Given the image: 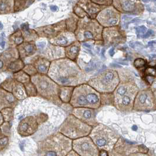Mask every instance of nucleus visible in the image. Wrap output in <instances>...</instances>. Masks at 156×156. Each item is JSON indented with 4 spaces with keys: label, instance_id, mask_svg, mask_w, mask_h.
I'll return each instance as SVG.
<instances>
[{
    "label": "nucleus",
    "instance_id": "1",
    "mask_svg": "<svg viewBox=\"0 0 156 156\" xmlns=\"http://www.w3.org/2000/svg\"><path fill=\"white\" fill-rule=\"evenodd\" d=\"M47 75L59 86L76 87L87 83V75L76 62L66 58L51 62Z\"/></svg>",
    "mask_w": 156,
    "mask_h": 156
},
{
    "label": "nucleus",
    "instance_id": "2",
    "mask_svg": "<svg viewBox=\"0 0 156 156\" xmlns=\"http://www.w3.org/2000/svg\"><path fill=\"white\" fill-rule=\"evenodd\" d=\"M69 105L73 108L97 109L101 108V94L87 83L75 87Z\"/></svg>",
    "mask_w": 156,
    "mask_h": 156
},
{
    "label": "nucleus",
    "instance_id": "3",
    "mask_svg": "<svg viewBox=\"0 0 156 156\" xmlns=\"http://www.w3.org/2000/svg\"><path fill=\"white\" fill-rule=\"evenodd\" d=\"M72 148V141L59 132L48 137L39 144L42 156H65Z\"/></svg>",
    "mask_w": 156,
    "mask_h": 156
},
{
    "label": "nucleus",
    "instance_id": "4",
    "mask_svg": "<svg viewBox=\"0 0 156 156\" xmlns=\"http://www.w3.org/2000/svg\"><path fill=\"white\" fill-rule=\"evenodd\" d=\"M31 82L37 89V96L57 105L62 104L59 98L60 86L47 75L37 73L31 77Z\"/></svg>",
    "mask_w": 156,
    "mask_h": 156
},
{
    "label": "nucleus",
    "instance_id": "5",
    "mask_svg": "<svg viewBox=\"0 0 156 156\" xmlns=\"http://www.w3.org/2000/svg\"><path fill=\"white\" fill-rule=\"evenodd\" d=\"M103 28L96 20L86 16L79 19L77 28L74 34L76 41L80 43L89 41L103 42Z\"/></svg>",
    "mask_w": 156,
    "mask_h": 156
},
{
    "label": "nucleus",
    "instance_id": "6",
    "mask_svg": "<svg viewBox=\"0 0 156 156\" xmlns=\"http://www.w3.org/2000/svg\"><path fill=\"white\" fill-rule=\"evenodd\" d=\"M120 82L116 70L107 69L87 81V84L99 94L113 93Z\"/></svg>",
    "mask_w": 156,
    "mask_h": 156
},
{
    "label": "nucleus",
    "instance_id": "7",
    "mask_svg": "<svg viewBox=\"0 0 156 156\" xmlns=\"http://www.w3.org/2000/svg\"><path fill=\"white\" fill-rule=\"evenodd\" d=\"M93 127L69 115L61 125L59 132L70 140H76L89 135Z\"/></svg>",
    "mask_w": 156,
    "mask_h": 156
},
{
    "label": "nucleus",
    "instance_id": "8",
    "mask_svg": "<svg viewBox=\"0 0 156 156\" xmlns=\"http://www.w3.org/2000/svg\"><path fill=\"white\" fill-rule=\"evenodd\" d=\"M89 137L96 146L101 150H110L119 139V136L109 127L99 124L92 129Z\"/></svg>",
    "mask_w": 156,
    "mask_h": 156
},
{
    "label": "nucleus",
    "instance_id": "9",
    "mask_svg": "<svg viewBox=\"0 0 156 156\" xmlns=\"http://www.w3.org/2000/svg\"><path fill=\"white\" fill-rule=\"evenodd\" d=\"M156 109L155 92L151 88L139 90L133 102V110L148 112Z\"/></svg>",
    "mask_w": 156,
    "mask_h": 156
},
{
    "label": "nucleus",
    "instance_id": "10",
    "mask_svg": "<svg viewBox=\"0 0 156 156\" xmlns=\"http://www.w3.org/2000/svg\"><path fill=\"white\" fill-rule=\"evenodd\" d=\"M103 44L106 48L116 47L125 44L127 36L124 30L119 25L103 29L102 31Z\"/></svg>",
    "mask_w": 156,
    "mask_h": 156
},
{
    "label": "nucleus",
    "instance_id": "11",
    "mask_svg": "<svg viewBox=\"0 0 156 156\" xmlns=\"http://www.w3.org/2000/svg\"><path fill=\"white\" fill-rule=\"evenodd\" d=\"M121 14L112 5L101 10L95 20L103 28L119 25Z\"/></svg>",
    "mask_w": 156,
    "mask_h": 156
},
{
    "label": "nucleus",
    "instance_id": "12",
    "mask_svg": "<svg viewBox=\"0 0 156 156\" xmlns=\"http://www.w3.org/2000/svg\"><path fill=\"white\" fill-rule=\"evenodd\" d=\"M72 148L79 156H98L99 151L89 136L72 141Z\"/></svg>",
    "mask_w": 156,
    "mask_h": 156
},
{
    "label": "nucleus",
    "instance_id": "13",
    "mask_svg": "<svg viewBox=\"0 0 156 156\" xmlns=\"http://www.w3.org/2000/svg\"><path fill=\"white\" fill-rule=\"evenodd\" d=\"M112 5L120 14L140 16L144 11V5L141 1L113 0Z\"/></svg>",
    "mask_w": 156,
    "mask_h": 156
},
{
    "label": "nucleus",
    "instance_id": "14",
    "mask_svg": "<svg viewBox=\"0 0 156 156\" xmlns=\"http://www.w3.org/2000/svg\"><path fill=\"white\" fill-rule=\"evenodd\" d=\"M35 30L39 37L46 38L49 40L54 38L60 33L66 31V29L65 20H62L54 24L40 27L37 28Z\"/></svg>",
    "mask_w": 156,
    "mask_h": 156
},
{
    "label": "nucleus",
    "instance_id": "15",
    "mask_svg": "<svg viewBox=\"0 0 156 156\" xmlns=\"http://www.w3.org/2000/svg\"><path fill=\"white\" fill-rule=\"evenodd\" d=\"M39 123L34 116H29L22 119L17 127V132L23 137H28L36 133Z\"/></svg>",
    "mask_w": 156,
    "mask_h": 156
},
{
    "label": "nucleus",
    "instance_id": "16",
    "mask_svg": "<svg viewBox=\"0 0 156 156\" xmlns=\"http://www.w3.org/2000/svg\"><path fill=\"white\" fill-rule=\"evenodd\" d=\"M139 91L138 86L133 80L129 79L125 82H120L119 85L113 92L114 101L124 96H136Z\"/></svg>",
    "mask_w": 156,
    "mask_h": 156
},
{
    "label": "nucleus",
    "instance_id": "17",
    "mask_svg": "<svg viewBox=\"0 0 156 156\" xmlns=\"http://www.w3.org/2000/svg\"><path fill=\"white\" fill-rule=\"evenodd\" d=\"M72 115L78 118L82 122L92 127L98 125L96 119L95 109L84 108H73Z\"/></svg>",
    "mask_w": 156,
    "mask_h": 156
},
{
    "label": "nucleus",
    "instance_id": "18",
    "mask_svg": "<svg viewBox=\"0 0 156 156\" xmlns=\"http://www.w3.org/2000/svg\"><path fill=\"white\" fill-rule=\"evenodd\" d=\"M20 58L16 48H8L0 54V73L5 72L9 65Z\"/></svg>",
    "mask_w": 156,
    "mask_h": 156
},
{
    "label": "nucleus",
    "instance_id": "19",
    "mask_svg": "<svg viewBox=\"0 0 156 156\" xmlns=\"http://www.w3.org/2000/svg\"><path fill=\"white\" fill-rule=\"evenodd\" d=\"M49 43L57 47L65 48L70 45L76 41L74 33L70 32H62L54 38L49 39Z\"/></svg>",
    "mask_w": 156,
    "mask_h": 156
},
{
    "label": "nucleus",
    "instance_id": "20",
    "mask_svg": "<svg viewBox=\"0 0 156 156\" xmlns=\"http://www.w3.org/2000/svg\"><path fill=\"white\" fill-rule=\"evenodd\" d=\"M86 12L87 16L92 20H95L99 12L106 7H101L94 3L91 0L78 1L76 4Z\"/></svg>",
    "mask_w": 156,
    "mask_h": 156
},
{
    "label": "nucleus",
    "instance_id": "21",
    "mask_svg": "<svg viewBox=\"0 0 156 156\" xmlns=\"http://www.w3.org/2000/svg\"><path fill=\"white\" fill-rule=\"evenodd\" d=\"M42 56L50 62L64 58H65L64 48L55 46L49 43L48 47L44 52V56Z\"/></svg>",
    "mask_w": 156,
    "mask_h": 156
},
{
    "label": "nucleus",
    "instance_id": "22",
    "mask_svg": "<svg viewBox=\"0 0 156 156\" xmlns=\"http://www.w3.org/2000/svg\"><path fill=\"white\" fill-rule=\"evenodd\" d=\"M18 102L12 94L0 88V111L5 108L14 109Z\"/></svg>",
    "mask_w": 156,
    "mask_h": 156
},
{
    "label": "nucleus",
    "instance_id": "23",
    "mask_svg": "<svg viewBox=\"0 0 156 156\" xmlns=\"http://www.w3.org/2000/svg\"><path fill=\"white\" fill-rule=\"evenodd\" d=\"M20 58L23 60L34 55L38 51L35 42H23L20 45L16 47Z\"/></svg>",
    "mask_w": 156,
    "mask_h": 156
},
{
    "label": "nucleus",
    "instance_id": "24",
    "mask_svg": "<svg viewBox=\"0 0 156 156\" xmlns=\"http://www.w3.org/2000/svg\"><path fill=\"white\" fill-rule=\"evenodd\" d=\"M31 64L35 67L38 73L47 75L51 62L42 56H37L32 60Z\"/></svg>",
    "mask_w": 156,
    "mask_h": 156
},
{
    "label": "nucleus",
    "instance_id": "25",
    "mask_svg": "<svg viewBox=\"0 0 156 156\" xmlns=\"http://www.w3.org/2000/svg\"><path fill=\"white\" fill-rule=\"evenodd\" d=\"M81 48V43L78 41H75L70 45L64 48L65 58L72 61L76 62Z\"/></svg>",
    "mask_w": 156,
    "mask_h": 156
},
{
    "label": "nucleus",
    "instance_id": "26",
    "mask_svg": "<svg viewBox=\"0 0 156 156\" xmlns=\"http://www.w3.org/2000/svg\"><path fill=\"white\" fill-rule=\"evenodd\" d=\"M11 94L18 101H23L28 98L24 85L16 80H14Z\"/></svg>",
    "mask_w": 156,
    "mask_h": 156
},
{
    "label": "nucleus",
    "instance_id": "27",
    "mask_svg": "<svg viewBox=\"0 0 156 156\" xmlns=\"http://www.w3.org/2000/svg\"><path fill=\"white\" fill-rule=\"evenodd\" d=\"M74 89V87L60 86L59 92V98L63 103L69 104Z\"/></svg>",
    "mask_w": 156,
    "mask_h": 156
},
{
    "label": "nucleus",
    "instance_id": "28",
    "mask_svg": "<svg viewBox=\"0 0 156 156\" xmlns=\"http://www.w3.org/2000/svg\"><path fill=\"white\" fill-rule=\"evenodd\" d=\"M24 42L22 32L18 30L13 34L10 35L8 38L9 48H16Z\"/></svg>",
    "mask_w": 156,
    "mask_h": 156
},
{
    "label": "nucleus",
    "instance_id": "29",
    "mask_svg": "<svg viewBox=\"0 0 156 156\" xmlns=\"http://www.w3.org/2000/svg\"><path fill=\"white\" fill-rule=\"evenodd\" d=\"M14 0H0V15L14 13Z\"/></svg>",
    "mask_w": 156,
    "mask_h": 156
},
{
    "label": "nucleus",
    "instance_id": "30",
    "mask_svg": "<svg viewBox=\"0 0 156 156\" xmlns=\"http://www.w3.org/2000/svg\"><path fill=\"white\" fill-rule=\"evenodd\" d=\"M79 19V18L73 13H72L68 18L65 20L66 29L67 31L72 33H74L75 32L77 28Z\"/></svg>",
    "mask_w": 156,
    "mask_h": 156
},
{
    "label": "nucleus",
    "instance_id": "31",
    "mask_svg": "<svg viewBox=\"0 0 156 156\" xmlns=\"http://www.w3.org/2000/svg\"><path fill=\"white\" fill-rule=\"evenodd\" d=\"M25 65L23 60H22L20 58H18V59L13 61L9 65L5 72L15 73L20 70H23Z\"/></svg>",
    "mask_w": 156,
    "mask_h": 156
},
{
    "label": "nucleus",
    "instance_id": "32",
    "mask_svg": "<svg viewBox=\"0 0 156 156\" xmlns=\"http://www.w3.org/2000/svg\"><path fill=\"white\" fill-rule=\"evenodd\" d=\"M34 1H21L15 0L14 5V13L21 12L23 10L28 8L34 3Z\"/></svg>",
    "mask_w": 156,
    "mask_h": 156
},
{
    "label": "nucleus",
    "instance_id": "33",
    "mask_svg": "<svg viewBox=\"0 0 156 156\" xmlns=\"http://www.w3.org/2000/svg\"><path fill=\"white\" fill-rule=\"evenodd\" d=\"M21 32L25 42H35L39 38L38 34L35 30L29 28Z\"/></svg>",
    "mask_w": 156,
    "mask_h": 156
},
{
    "label": "nucleus",
    "instance_id": "34",
    "mask_svg": "<svg viewBox=\"0 0 156 156\" xmlns=\"http://www.w3.org/2000/svg\"><path fill=\"white\" fill-rule=\"evenodd\" d=\"M12 78L18 82H20L23 85L31 81V77L26 73H25L23 70L13 73Z\"/></svg>",
    "mask_w": 156,
    "mask_h": 156
},
{
    "label": "nucleus",
    "instance_id": "35",
    "mask_svg": "<svg viewBox=\"0 0 156 156\" xmlns=\"http://www.w3.org/2000/svg\"><path fill=\"white\" fill-rule=\"evenodd\" d=\"M3 117L4 122L11 123L14 117V109L5 108L0 111Z\"/></svg>",
    "mask_w": 156,
    "mask_h": 156
},
{
    "label": "nucleus",
    "instance_id": "36",
    "mask_svg": "<svg viewBox=\"0 0 156 156\" xmlns=\"http://www.w3.org/2000/svg\"><path fill=\"white\" fill-rule=\"evenodd\" d=\"M114 106V96L113 93L101 94V106Z\"/></svg>",
    "mask_w": 156,
    "mask_h": 156
},
{
    "label": "nucleus",
    "instance_id": "37",
    "mask_svg": "<svg viewBox=\"0 0 156 156\" xmlns=\"http://www.w3.org/2000/svg\"><path fill=\"white\" fill-rule=\"evenodd\" d=\"M25 86L26 94L28 98L37 96V90L35 85L30 81L23 85Z\"/></svg>",
    "mask_w": 156,
    "mask_h": 156
},
{
    "label": "nucleus",
    "instance_id": "38",
    "mask_svg": "<svg viewBox=\"0 0 156 156\" xmlns=\"http://www.w3.org/2000/svg\"><path fill=\"white\" fill-rule=\"evenodd\" d=\"M148 63L146 59L141 58H138L136 59L133 62V66L138 70H144L147 67Z\"/></svg>",
    "mask_w": 156,
    "mask_h": 156
},
{
    "label": "nucleus",
    "instance_id": "39",
    "mask_svg": "<svg viewBox=\"0 0 156 156\" xmlns=\"http://www.w3.org/2000/svg\"><path fill=\"white\" fill-rule=\"evenodd\" d=\"M14 80L13 78H7L0 84V88L11 93Z\"/></svg>",
    "mask_w": 156,
    "mask_h": 156
},
{
    "label": "nucleus",
    "instance_id": "40",
    "mask_svg": "<svg viewBox=\"0 0 156 156\" xmlns=\"http://www.w3.org/2000/svg\"><path fill=\"white\" fill-rule=\"evenodd\" d=\"M9 138L2 134H0V153L5 151L9 147Z\"/></svg>",
    "mask_w": 156,
    "mask_h": 156
},
{
    "label": "nucleus",
    "instance_id": "41",
    "mask_svg": "<svg viewBox=\"0 0 156 156\" xmlns=\"http://www.w3.org/2000/svg\"><path fill=\"white\" fill-rule=\"evenodd\" d=\"M23 70L25 73H26L28 75H29L30 77H31L32 76H34V75H35L36 74L38 73L36 69L35 68V67L32 64L25 65V66L23 67Z\"/></svg>",
    "mask_w": 156,
    "mask_h": 156
},
{
    "label": "nucleus",
    "instance_id": "42",
    "mask_svg": "<svg viewBox=\"0 0 156 156\" xmlns=\"http://www.w3.org/2000/svg\"><path fill=\"white\" fill-rule=\"evenodd\" d=\"M73 13L78 17L79 19L83 18L87 16L86 12L83 10L82 8H80L77 4H76L73 8Z\"/></svg>",
    "mask_w": 156,
    "mask_h": 156
},
{
    "label": "nucleus",
    "instance_id": "43",
    "mask_svg": "<svg viewBox=\"0 0 156 156\" xmlns=\"http://www.w3.org/2000/svg\"><path fill=\"white\" fill-rule=\"evenodd\" d=\"M0 130L1 134L9 137L11 134V124L8 122H4L2 125L0 126Z\"/></svg>",
    "mask_w": 156,
    "mask_h": 156
},
{
    "label": "nucleus",
    "instance_id": "44",
    "mask_svg": "<svg viewBox=\"0 0 156 156\" xmlns=\"http://www.w3.org/2000/svg\"><path fill=\"white\" fill-rule=\"evenodd\" d=\"M143 75L145 76H156V66H149L147 65V67L143 71Z\"/></svg>",
    "mask_w": 156,
    "mask_h": 156
},
{
    "label": "nucleus",
    "instance_id": "45",
    "mask_svg": "<svg viewBox=\"0 0 156 156\" xmlns=\"http://www.w3.org/2000/svg\"><path fill=\"white\" fill-rule=\"evenodd\" d=\"M94 3L101 7H108L112 5V0H91Z\"/></svg>",
    "mask_w": 156,
    "mask_h": 156
},
{
    "label": "nucleus",
    "instance_id": "46",
    "mask_svg": "<svg viewBox=\"0 0 156 156\" xmlns=\"http://www.w3.org/2000/svg\"><path fill=\"white\" fill-rule=\"evenodd\" d=\"M147 31V28L144 25H141V26L137 27L136 28V34L137 35V37H139V38L143 37L146 34Z\"/></svg>",
    "mask_w": 156,
    "mask_h": 156
},
{
    "label": "nucleus",
    "instance_id": "47",
    "mask_svg": "<svg viewBox=\"0 0 156 156\" xmlns=\"http://www.w3.org/2000/svg\"><path fill=\"white\" fill-rule=\"evenodd\" d=\"M144 79L149 85H153V82L155 81V77L153 76H145Z\"/></svg>",
    "mask_w": 156,
    "mask_h": 156
},
{
    "label": "nucleus",
    "instance_id": "48",
    "mask_svg": "<svg viewBox=\"0 0 156 156\" xmlns=\"http://www.w3.org/2000/svg\"><path fill=\"white\" fill-rule=\"evenodd\" d=\"M36 45H37V48L43 49V48H44L46 46L47 43H46L45 42H38V43L37 44H36Z\"/></svg>",
    "mask_w": 156,
    "mask_h": 156
},
{
    "label": "nucleus",
    "instance_id": "49",
    "mask_svg": "<svg viewBox=\"0 0 156 156\" xmlns=\"http://www.w3.org/2000/svg\"><path fill=\"white\" fill-rule=\"evenodd\" d=\"M153 33V31L152 30H148L146 32V34L142 37L144 38H148L149 37H150L152 35Z\"/></svg>",
    "mask_w": 156,
    "mask_h": 156
},
{
    "label": "nucleus",
    "instance_id": "50",
    "mask_svg": "<svg viewBox=\"0 0 156 156\" xmlns=\"http://www.w3.org/2000/svg\"><path fill=\"white\" fill-rule=\"evenodd\" d=\"M29 24L26 23H23L21 25V31H23V30H26L29 29Z\"/></svg>",
    "mask_w": 156,
    "mask_h": 156
},
{
    "label": "nucleus",
    "instance_id": "51",
    "mask_svg": "<svg viewBox=\"0 0 156 156\" xmlns=\"http://www.w3.org/2000/svg\"><path fill=\"white\" fill-rule=\"evenodd\" d=\"M65 156H80L78 155V154L74 151L73 150H71Z\"/></svg>",
    "mask_w": 156,
    "mask_h": 156
},
{
    "label": "nucleus",
    "instance_id": "52",
    "mask_svg": "<svg viewBox=\"0 0 156 156\" xmlns=\"http://www.w3.org/2000/svg\"><path fill=\"white\" fill-rule=\"evenodd\" d=\"M99 156H108V152L105 150H101L99 151Z\"/></svg>",
    "mask_w": 156,
    "mask_h": 156
},
{
    "label": "nucleus",
    "instance_id": "53",
    "mask_svg": "<svg viewBox=\"0 0 156 156\" xmlns=\"http://www.w3.org/2000/svg\"><path fill=\"white\" fill-rule=\"evenodd\" d=\"M109 53L110 55L112 56V57H113L114 55H115V48H112L110 49L109 51Z\"/></svg>",
    "mask_w": 156,
    "mask_h": 156
},
{
    "label": "nucleus",
    "instance_id": "54",
    "mask_svg": "<svg viewBox=\"0 0 156 156\" xmlns=\"http://www.w3.org/2000/svg\"><path fill=\"white\" fill-rule=\"evenodd\" d=\"M50 9H51V10L52 11L55 12V11L58 10V7L57 6H56V5H51V6H50Z\"/></svg>",
    "mask_w": 156,
    "mask_h": 156
},
{
    "label": "nucleus",
    "instance_id": "55",
    "mask_svg": "<svg viewBox=\"0 0 156 156\" xmlns=\"http://www.w3.org/2000/svg\"><path fill=\"white\" fill-rule=\"evenodd\" d=\"M4 123V119H3V117H2V115H1V113L0 112V126L2 125Z\"/></svg>",
    "mask_w": 156,
    "mask_h": 156
},
{
    "label": "nucleus",
    "instance_id": "56",
    "mask_svg": "<svg viewBox=\"0 0 156 156\" xmlns=\"http://www.w3.org/2000/svg\"><path fill=\"white\" fill-rule=\"evenodd\" d=\"M5 45V41H1L0 42V48L1 49H4Z\"/></svg>",
    "mask_w": 156,
    "mask_h": 156
},
{
    "label": "nucleus",
    "instance_id": "57",
    "mask_svg": "<svg viewBox=\"0 0 156 156\" xmlns=\"http://www.w3.org/2000/svg\"><path fill=\"white\" fill-rule=\"evenodd\" d=\"M83 46H85V47H86V48H90V49H91V48H93V47L92 46V45H89L88 43H84L83 44Z\"/></svg>",
    "mask_w": 156,
    "mask_h": 156
},
{
    "label": "nucleus",
    "instance_id": "58",
    "mask_svg": "<svg viewBox=\"0 0 156 156\" xmlns=\"http://www.w3.org/2000/svg\"><path fill=\"white\" fill-rule=\"evenodd\" d=\"M3 28H4L3 24L0 22V30H2L3 29Z\"/></svg>",
    "mask_w": 156,
    "mask_h": 156
},
{
    "label": "nucleus",
    "instance_id": "59",
    "mask_svg": "<svg viewBox=\"0 0 156 156\" xmlns=\"http://www.w3.org/2000/svg\"><path fill=\"white\" fill-rule=\"evenodd\" d=\"M105 48H103V49H102V51H101V55H102V56H103V57H104V56H105V55H104V52H105Z\"/></svg>",
    "mask_w": 156,
    "mask_h": 156
},
{
    "label": "nucleus",
    "instance_id": "60",
    "mask_svg": "<svg viewBox=\"0 0 156 156\" xmlns=\"http://www.w3.org/2000/svg\"><path fill=\"white\" fill-rule=\"evenodd\" d=\"M132 129H133V130H136L137 129V127L136 126H133Z\"/></svg>",
    "mask_w": 156,
    "mask_h": 156
},
{
    "label": "nucleus",
    "instance_id": "61",
    "mask_svg": "<svg viewBox=\"0 0 156 156\" xmlns=\"http://www.w3.org/2000/svg\"><path fill=\"white\" fill-rule=\"evenodd\" d=\"M132 156H146V155H143V154H134Z\"/></svg>",
    "mask_w": 156,
    "mask_h": 156
},
{
    "label": "nucleus",
    "instance_id": "62",
    "mask_svg": "<svg viewBox=\"0 0 156 156\" xmlns=\"http://www.w3.org/2000/svg\"><path fill=\"white\" fill-rule=\"evenodd\" d=\"M153 43L154 44V43H155V41H151V42H148V45H150V44H153Z\"/></svg>",
    "mask_w": 156,
    "mask_h": 156
},
{
    "label": "nucleus",
    "instance_id": "63",
    "mask_svg": "<svg viewBox=\"0 0 156 156\" xmlns=\"http://www.w3.org/2000/svg\"><path fill=\"white\" fill-rule=\"evenodd\" d=\"M1 134V130H0V134Z\"/></svg>",
    "mask_w": 156,
    "mask_h": 156
}]
</instances>
